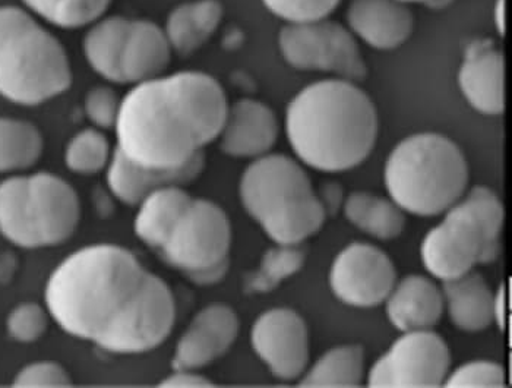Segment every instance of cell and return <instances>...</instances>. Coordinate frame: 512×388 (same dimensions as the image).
Wrapping results in <instances>:
<instances>
[{
	"label": "cell",
	"instance_id": "1",
	"mask_svg": "<svg viewBox=\"0 0 512 388\" xmlns=\"http://www.w3.org/2000/svg\"><path fill=\"white\" fill-rule=\"evenodd\" d=\"M44 305L66 334L112 355L153 352L176 323L169 285L116 244L87 245L60 261Z\"/></svg>",
	"mask_w": 512,
	"mask_h": 388
},
{
	"label": "cell",
	"instance_id": "2",
	"mask_svg": "<svg viewBox=\"0 0 512 388\" xmlns=\"http://www.w3.org/2000/svg\"><path fill=\"white\" fill-rule=\"evenodd\" d=\"M229 102L216 78L182 71L134 85L120 102L116 148L132 163L179 169L217 141Z\"/></svg>",
	"mask_w": 512,
	"mask_h": 388
},
{
	"label": "cell",
	"instance_id": "3",
	"mask_svg": "<svg viewBox=\"0 0 512 388\" xmlns=\"http://www.w3.org/2000/svg\"><path fill=\"white\" fill-rule=\"evenodd\" d=\"M379 121L375 103L356 82H314L286 110V135L297 159L324 173L360 166L375 148Z\"/></svg>",
	"mask_w": 512,
	"mask_h": 388
},
{
	"label": "cell",
	"instance_id": "4",
	"mask_svg": "<svg viewBox=\"0 0 512 388\" xmlns=\"http://www.w3.org/2000/svg\"><path fill=\"white\" fill-rule=\"evenodd\" d=\"M240 203L276 245H302L327 220L302 164L284 154H265L246 167Z\"/></svg>",
	"mask_w": 512,
	"mask_h": 388
},
{
	"label": "cell",
	"instance_id": "5",
	"mask_svg": "<svg viewBox=\"0 0 512 388\" xmlns=\"http://www.w3.org/2000/svg\"><path fill=\"white\" fill-rule=\"evenodd\" d=\"M384 181L404 213L439 216L466 194L469 163L451 138L420 132L395 145L385 162Z\"/></svg>",
	"mask_w": 512,
	"mask_h": 388
},
{
	"label": "cell",
	"instance_id": "6",
	"mask_svg": "<svg viewBox=\"0 0 512 388\" xmlns=\"http://www.w3.org/2000/svg\"><path fill=\"white\" fill-rule=\"evenodd\" d=\"M71 84L62 43L22 9L0 6V96L20 106H39Z\"/></svg>",
	"mask_w": 512,
	"mask_h": 388
},
{
	"label": "cell",
	"instance_id": "7",
	"mask_svg": "<svg viewBox=\"0 0 512 388\" xmlns=\"http://www.w3.org/2000/svg\"><path fill=\"white\" fill-rule=\"evenodd\" d=\"M505 210L488 186H474L445 211L444 220L426 233L420 246L423 266L441 282L464 276L501 254Z\"/></svg>",
	"mask_w": 512,
	"mask_h": 388
},
{
	"label": "cell",
	"instance_id": "8",
	"mask_svg": "<svg viewBox=\"0 0 512 388\" xmlns=\"http://www.w3.org/2000/svg\"><path fill=\"white\" fill-rule=\"evenodd\" d=\"M74 186L50 172L11 176L0 182V235L22 249L68 242L81 222Z\"/></svg>",
	"mask_w": 512,
	"mask_h": 388
},
{
	"label": "cell",
	"instance_id": "9",
	"mask_svg": "<svg viewBox=\"0 0 512 388\" xmlns=\"http://www.w3.org/2000/svg\"><path fill=\"white\" fill-rule=\"evenodd\" d=\"M232 241L226 211L207 198H192L157 254L197 285H216L229 270Z\"/></svg>",
	"mask_w": 512,
	"mask_h": 388
},
{
	"label": "cell",
	"instance_id": "10",
	"mask_svg": "<svg viewBox=\"0 0 512 388\" xmlns=\"http://www.w3.org/2000/svg\"><path fill=\"white\" fill-rule=\"evenodd\" d=\"M278 46L284 61L299 71L330 72L352 82L368 75L352 31L327 18L284 25Z\"/></svg>",
	"mask_w": 512,
	"mask_h": 388
},
{
	"label": "cell",
	"instance_id": "11",
	"mask_svg": "<svg viewBox=\"0 0 512 388\" xmlns=\"http://www.w3.org/2000/svg\"><path fill=\"white\" fill-rule=\"evenodd\" d=\"M450 368V348L438 333L406 331L372 365L368 386L441 387Z\"/></svg>",
	"mask_w": 512,
	"mask_h": 388
},
{
	"label": "cell",
	"instance_id": "12",
	"mask_svg": "<svg viewBox=\"0 0 512 388\" xmlns=\"http://www.w3.org/2000/svg\"><path fill=\"white\" fill-rule=\"evenodd\" d=\"M328 280L338 301L366 309L384 304L398 279L387 252L366 242H353L334 258Z\"/></svg>",
	"mask_w": 512,
	"mask_h": 388
},
{
	"label": "cell",
	"instance_id": "13",
	"mask_svg": "<svg viewBox=\"0 0 512 388\" xmlns=\"http://www.w3.org/2000/svg\"><path fill=\"white\" fill-rule=\"evenodd\" d=\"M255 355L284 383L302 378L309 368V331L302 315L290 308L262 312L251 328Z\"/></svg>",
	"mask_w": 512,
	"mask_h": 388
},
{
	"label": "cell",
	"instance_id": "14",
	"mask_svg": "<svg viewBox=\"0 0 512 388\" xmlns=\"http://www.w3.org/2000/svg\"><path fill=\"white\" fill-rule=\"evenodd\" d=\"M239 330L235 309L221 302L207 305L192 318L176 343L172 368L199 371L208 367L232 349Z\"/></svg>",
	"mask_w": 512,
	"mask_h": 388
},
{
	"label": "cell",
	"instance_id": "15",
	"mask_svg": "<svg viewBox=\"0 0 512 388\" xmlns=\"http://www.w3.org/2000/svg\"><path fill=\"white\" fill-rule=\"evenodd\" d=\"M458 85L467 103L482 115L505 112V61L495 41L479 39L467 46Z\"/></svg>",
	"mask_w": 512,
	"mask_h": 388
},
{
	"label": "cell",
	"instance_id": "16",
	"mask_svg": "<svg viewBox=\"0 0 512 388\" xmlns=\"http://www.w3.org/2000/svg\"><path fill=\"white\" fill-rule=\"evenodd\" d=\"M278 119L267 104L258 100H237L229 104L223 128L217 140L220 150L233 159H258L277 143Z\"/></svg>",
	"mask_w": 512,
	"mask_h": 388
},
{
	"label": "cell",
	"instance_id": "17",
	"mask_svg": "<svg viewBox=\"0 0 512 388\" xmlns=\"http://www.w3.org/2000/svg\"><path fill=\"white\" fill-rule=\"evenodd\" d=\"M205 167V153L179 167V169L161 170L139 166L126 159L115 147L112 160L107 166V186L120 203L137 207L145 197L157 189L167 186L192 184L201 175Z\"/></svg>",
	"mask_w": 512,
	"mask_h": 388
},
{
	"label": "cell",
	"instance_id": "18",
	"mask_svg": "<svg viewBox=\"0 0 512 388\" xmlns=\"http://www.w3.org/2000/svg\"><path fill=\"white\" fill-rule=\"evenodd\" d=\"M350 30L376 50H393L412 36L414 18L398 0H350Z\"/></svg>",
	"mask_w": 512,
	"mask_h": 388
},
{
	"label": "cell",
	"instance_id": "19",
	"mask_svg": "<svg viewBox=\"0 0 512 388\" xmlns=\"http://www.w3.org/2000/svg\"><path fill=\"white\" fill-rule=\"evenodd\" d=\"M384 304L388 320L401 333L434 330L445 311L441 287L419 274L397 280Z\"/></svg>",
	"mask_w": 512,
	"mask_h": 388
},
{
	"label": "cell",
	"instance_id": "20",
	"mask_svg": "<svg viewBox=\"0 0 512 388\" xmlns=\"http://www.w3.org/2000/svg\"><path fill=\"white\" fill-rule=\"evenodd\" d=\"M172 52L163 28L156 22L129 20L120 55V81L137 85L156 80L170 65Z\"/></svg>",
	"mask_w": 512,
	"mask_h": 388
},
{
	"label": "cell",
	"instance_id": "21",
	"mask_svg": "<svg viewBox=\"0 0 512 388\" xmlns=\"http://www.w3.org/2000/svg\"><path fill=\"white\" fill-rule=\"evenodd\" d=\"M445 309L458 330L480 333L493 324V295L485 277L469 271L457 279L442 282Z\"/></svg>",
	"mask_w": 512,
	"mask_h": 388
},
{
	"label": "cell",
	"instance_id": "22",
	"mask_svg": "<svg viewBox=\"0 0 512 388\" xmlns=\"http://www.w3.org/2000/svg\"><path fill=\"white\" fill-rule=\"evenodd\" d=\"M220 0H195L173 9L163 28L173 52L189 56L201 49L223 20Z\"/></svg>",
	"mask_w": 512,
	"mask_h": 388
},
{
	"label": "cell",
	"instance_id": "23",
	"mask_svg": "<svg viewBox=\"0 0 512 388\" xmlns=\"http://www.w3.org/2000/svg\"><path fill=\"white\" fill-rule=\"evenodd\" d=\"M192 198L183 186H167L151 192L137 205L135 236L157 252Z\"/></svg>",
	"mask_w": 512,
	"mask_h": 388
},
{
	"label": "cell",
	"instance_id": "24",
	"mask_svg": "<svg viewBox=\"0 0 512 388\" xmlns=\"http://www.w3.org/2000/svg\"><path fill=\"white\" fill-rule=\"evenodd\" d=\"M344 216L353 226L379 241H393L404 232L406 216L391 198L353 192L344 200Z\"/></svg>",
	"mask_w": 512,
	"mask_h": 388
},
{
	"label": "cell",
	"instance_id": "25",
	"mask_svg": "<svg viewBox=\"0 0 512 388\" xmlns=\"http://www.w3.org/2000/svg\"><path fill=\"white\" fill-rule=\"evenodd\" d=\"M365 377V349L337 346L325 352L299 380L306 387H357Z\"/></svg>",
	"mask_w": 512,
	"mask_h": 388
},
{
	"label": "cell",
	"instance_id": "26",
	"mask_svg": "<svg viewBox=\"0 0 512 388\" xmlns=\"http://www.w3.org/2000/svg\"><path fill=\"white\" fill-rule=\"evenodd\" d=\"M129 20L122 17L94 22L84 39V55L88 65L106 81H120V55Z\"/></svg>",
	"mask_w": 512,
	"mask_h": 388
},
{
	"label": "cell",
	"instance_id": "27",
	"mask_svg": "<svg viewBox=\"0 0 512 388\" xmlns=\"http://www.w3.org/2000/svg\"><path fill=\"white\" fill-rule=\"evenodd\" d=\"M43 135L33 123L0 118V173L31 169L43 154Z\"/></svg>",
	"mask_w": 512,
	"mask_h": 388
},
{
	"label": "cell",
	"instance_id": "28",
	"mask_svg": "<svg viewBox=\"0 0 512 388\" xmlns=\"http://www.w3.org/2000/svg\"><path fill=\"white\" fill-rule=\"evenodd\" d=\"M44 21L63 30L94 24L109 9L112 0H22Z\"/></svg>",
	"mask_w": 512,
	"mask_h": 388
},
{
	"label": "cell",
	"instance_id": "29",
	"mask_svg": "<svg viewBox=\"0 0 512 388\" xmlns=\"http://www.w3.org/2000/svg\"><path fill=\"white\" fill-rule=\"evenodd\" d=\"M112 156L109 140L97 128H87L78 132L65 148L66 167L72 173L82 176H93L103 172L109 166Z\"/></svg>",
	"mask_w": 512,
	"mask_h": 388
},
{
	"label": "cell",
	"instance_id": "30",
	"mask_svg": "<svg viewBox=\"0 0 512 388\" xmlns=\"http://www.w3.org/2000/svg\"><path fill=\"white\" fill-rule=\"evenodd\" d=\"M305 263L306 252L302 245H277L265 252L261 266L249 279V289L252 292H270L299 273Z\"/></svg>",
	"mask_w": 512,
	"mask_h": 388
},
{
	"label": "cell",
	"instance_id": "31",
	"mask_svg": "<svg viewBox=\"0 0 512 388\" xmlns=\"http://www.w3.org/2000/svg\"><path fill=\"white\" fill-rule=\"evenodd\" d=\"M50 314L46 305L37 302H22L12 308L6 318L9 337L22 345L36 343L49 328Z\"/></svg>",
	"mask_w": 512,
	"mask_h": 388
},
{
	"label": "cell",
	"instance_id": "32",
	"mask_svg": "<svg viewBox=\"0 0 512 388\" xmlns=\"http://www.w3.org/2000/svg\"><path fill=\"white\" fill-rule=\"evenodd\" d=\"M341 0H262L265 8L287 22H311L324 20L335 11Z\"/></svg>",
	"mask_w": 512,
	"mask_h": 388
},
{
	"label": "cell",
	"instance_id": "33",
	"mask_svg": "<svg viewBox=\"0 0 512 388\" xmlns=\"http://www.w3.org/2000/svg\"><path fill=\"white\" fill-rule=\"evenodd\" d=\"M447 387H505L507 372L498 362L473 361L448 374Z\"/></svg>",
	"mask_w": 512,
	"mask_h": 388
},
{
	"label": "cell",
	"instance_id": "34",
	"mask_svg": "<svg viewBox=\"0 0 512 388\" xmlns=\"http://www.w3.org/2000/svg\"><path fill=\"white\" fill-rule=\"evenodd\" d=\"M120 102L118 94L109 87H96L88 91L84 100L87 118L97 129H115L118 122Z\"/></svg>",
	"mask_w": 512,
	"mask_h": 388
},
{
	"label": "cell",
	"instance_id": "35",
	"mask_svg": "<svg viewBox=\"0 0 512 388\" xmlns=\"http://www.w3.org/2000/svg\"><path fill=\"white\" fill-rule=\"evenodd\" d=\"M12 384L18 387H65L71 386L72 378L59 362L37 361L22 367Z\"/></svg>",
	"mask_w": 512,
	"mask_h": 388
},
{
	"label": "cell",
	"instance_id": "36",
	"mask_svg": "<svg viewBox=\"0 0 512 388\" xmlns=\"http://www.w3.org/2000/svg\"><path fill=\"white\" fill-rule=\"evenodd\" d=\"M163 387H210L214 386L210 378L191 369H173L172 374L160 381Z\"/></svg>",
	"mask_w": 512,
	"mask_h": 388
},
{
	"label": "cell",
	"instance_id": "37",
	"mask_svg": "<svg viewBox=\"0 0 512 388\" xmlns=\"http://www.w3.org/2000/svg\"><path fill=\"white\" fill-rule=\"evenodd\" d=\"M315 194L319 203L324 207L327 217H334L343 207V189H341V185L335 184V182H325V184L319 186L318 192L315 191Z\"/></svg>",
	"mask_w": 512,
	"mask_h": 388
},
{
	"label": "cell",
	"instance_id": "38",
	"mask_svg": "<svg viewBox=\"0 0 512 388\" xmlns=\"http://www.w3.org/2000/svg\"><path fill=\"white\" fill-rule=\"evenodd\" d=\"M493 323L501 330L507 326V290L504 285L493 295Z\"/></svg>",
	"mask_w": 512,
	"mask_h": 388
},
{
	"label": "cell",
	"instance_id": "39",
	"mask_svg": "<svg viewBox=\"0 0 512 388\" xmlns=\"http://www.w3.org/2000/svg\"><path fill=\"white\" fill-rule=\"evenodd\" d=\"M493 22L499 34H505V0H496L493 6Z\"/></svg>",
	"mask_w": 512,
	"mask_h": 388
},
{
	"label": "cell",
	"instance_id": "40",
	"mask_svg": "<svg viewBox=\"0 0 512 388\" xmlns=\"http://www.w3.org/2000/svg\"><path fill=\"white\" fill-rule=\"evenodd\" d=\"M398 2L406 3V5H409V3H426V5L435 6L438 3H444V0H398Z\"/></svg>",
	"mask_w": 512,
	"mask_h": 388
}]
</instances>
